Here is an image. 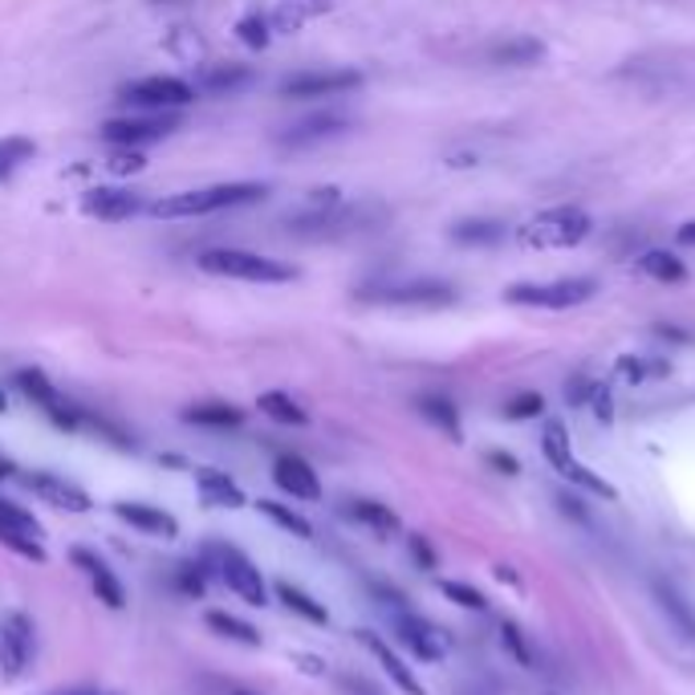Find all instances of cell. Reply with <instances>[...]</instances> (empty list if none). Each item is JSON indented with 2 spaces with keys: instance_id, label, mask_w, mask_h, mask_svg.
Returning <instances> with one entry per match:
<instances>
[{
  "instance_id": "cell-1",
  "label": "cell",
  "mask_w": 695,
  "mask_h": 695,
  "mask_svg": "<svg viewBox=\"0 0 695 695\" xmlns=\"http://www.w3.org/2000/svg\"><path fill=\"white\" fill-rule=\"evenodd\" d=\"M265 196H269V187L265 184L241 179V184H216V187H196V192H175V196H163V199H155V204H147V212L159 216V220H196V216L248 208V204H260Z\"/></svg>"
},
{
  "instance_id": "cell-2",
  "label": "cell",
  "mask_w": 695,
  "mask_h": 695,
  "mask_svg": "<svg viewBox=\"0 0 695 695\" xmlns=\"http://www.w3.org/2000/svg\"><path fill=\"white\" fill-rule=\"evenodd\" d=\"M594 220L574 208V204H561V208H549V212L533 216L517 228V241L521 248H578V244L590 236Z\"/></svg>"
},
{
  "instance_id": "cell-3",
  "label": "cell",
  "mask_w": 695,
  "mask_h": 695,
  "mask_svg": "<svg viewBox=\"0 0 695 695\" xmlns=\"http://www.w3.org/2000/svg\"><path fill=\"white\" fill-rule=\"evenodd\" d=\"M204 273L212 277H228V281H253V285H285L293 281L298 273L273 260V256L248 253V248H208V253L196 260Z\"/></svg>"
},
{
  "instance_id": "cell-4",
  "label": "cell",
  "mask_w": 695,
  "mask_h": 695,
  "mask_svg": "<svg viewBox=\"0 0 695 695\" xmlns=\"http://www.w3.org/2000/svg\"><path fill=\"white\" fill-rule=\"evenodd\" d=\"M598 293L594 277H561L554 285H509L505 301L509 305H533V310H574Z\"/></svg>"
},
{
  "instance_id": "cell-5",
  "label": "cell",
  "mask_w": 695,
  "mask_h": 695,
  "mask_svg": "<svg viewBox=\"0 0 695 695\" xmlns=\"http://www.w3.org/2000/svg\"><path fill=\"white\" fill-rule=\"evenodd\" d=\"M123 102L135 111H184L196 102V85L184 78H171V73H151V78L123 85Z\"/></svg>"
},
{
  "instance_id": "cell-6",
  "label": "cell",
  "mask_w": 695,
  "mask_h": 695,
  "mask_svg": "<svg viewBox=\"0 0 695 695\" xmlns=\"http://www.w3.org/2000/svg\"><path fill=\"white\" fill-rule=\"evenodd\" d=\"M179 130V114L175 111H139V114H123V118H111L102 127V139L111 147H147V142H159Z\"/></svg>"
},
{
  "instance_id": "cell-7",
  "label": "cell",
  "mask_w": 695,
  "mask_h": 695,
  "mask_svg": "<svg viewBox=\"0 0 695 695\" xmlns=\"http://www.w3.org/2000/svg\"><path fill=\"white\" fill-rule=\"evenodd\" d=\"M358 298L374 301V305H415V310H440V305H452V301H455V289L448 281H398V285H374V289H362Z\"/></svg>"
},
{
  "instance_id": "cell-8",
  "label": "cell",
  "mask_w": 695,
  "mask_h": 695,
  "mask_svg": "<svg viewBox=\"0 0 695 695\" xmlns=\"http://www.w3.org/2000/svg\"><path fill=\"white\" fill-rule=\"evenodd\" d=\"M208 557L216 561V569H220V578L228 582V590H236L248 606H265V602H269V586L260 578V569H256L241 549H232V545H212Z\"/></svg>"
},
{
  "instance_id": "cell-9",
  "label": "cell",
  "mask_w": 695,
  "mask_h": 695,
  "mask_svg": "<svg viewBox=\"0 0 695 695\" xmlns=\"http://www.w3.org/2000/svg\"><path fill=\"white\" fill-rule=\"evenodd\" d=\"M13 383L28 403H37V407L54 419V427H61V431H78V427H82V412H78L70 398L61 395V391L45 379L42 370H16Z\"/></svg>"
},
{
  "instance_id": "cell-10",
  "label": "cell",
  "mask_w": 695,
  "mask_h": 695,
  "mask_svg": "<svg viewBox=\"0 0 695 695\" xmlns=\"http://www.w3.org/2000/svg\"><path fill=\"white\" fill-rule=\"evenodd\" d=\"M358 85H362L358 70H301L289 73L277 90H281V99H338Z\"/></svg>"
},
{
  "instance_id": "cell-11",
  "label": "cell",
  "mask_w": 695,
  "mask_h": 695,
  "mask_svg": "<svg viewBox=\"0 0 695 695\" xmlns=\"http://www.w3.org/2000/svg\"><path fill=\"white\" fill-rule=\"evenodd\" d=\"M33 663V618L21 611L4 614L0 623V668L9 680H21Z\"/></svg>"
},
{
  "instance_id": "cell-12",
  "label": "cell",
  "mask_w": 695,
  "mask_h": 695,
  "mask_svg": "<svg viewBox=\"0 0 695 695\" xmlns=\"http://www.w3.org/2000/svg\"><path fill=\"white\" fill-rule=\"evenodd\" d=\"M21 484H25L33 497H42L45 505H54V509H66V512H90L94 509L90 493L78 488L73 480H66V476H57V472H25Z\"/></svg>"
},
{
  "instance_id": "cell-13",
  "label": "cell",
  "mask_w": 695,
  "mask_h": 695,
  "mask_svg": "<svg viewBox=\"0 0 695 695\" xmlns=\"http://www.w3.org/2000/svg\"><path fill=\"white\" fill-rule=\"evenodd\" d=\"M355 127L346 114L338 111H322V114H310V118H301L293 127H285L277 135L281 147H317V142H329V139H341L346 130Z\"/></svg>"
},
{
  "instance_id": "cell-14",
  "label": "cell",
  "mask_w": 695,
  "mask_h": 695,
  "mask_svg": "<svg viewBox=\"0 0 695 695\" xmlns=\"http://www.w3.org/2000/svg\"><path fill=\"white\" fill-rule=\"evenodd\" d=\"M395 635H398V642H403L415 659H424V663H436V659H443V651H448V639H443L440 626H431L427 618H419V614L398 611Z\"/></svg>"
},
{
  "instance_id": "cell-15",
  "label": "cell",
  "mask_w": 695,
  "mask_h": 695,
  "mask_svg": "<svg viewBox=\"0 0 695 695\" xmlns=\"http://www.w3.org/2000/svg\"><path fill=\"white\" fill-rule=\"evenodd\" d=\"M82 212L94 216V220H106V224H118V220H130V216L142 212V196H135L127 187H90L82 196Z\"/></svg>"
},
{
  "instance_id": "cell-16",
  "label": "cell",
  "mask_w": 695,
  "mask_h": 695,
  "mask_svg": "<svg viewBox=\"0 0 695 695\" xmlns=\"http://www.w3.org/2000/svg\"><path fill=\"white\" fill-rule=\"evenodd\" d=\"M273 480H277V488L281 493H289V497L298 500H322V480H317V472L301 460V455H277L273 460Z\"/></svg>"
},
{
  "instance_id": "cell-17",
  "label": "cell",
  "mask_w": 695,
  "mask_h": 695,
  "mask_svg": "<svg viewBox=\"0 0 695 695\" xmlns=\"http://www.w3.org/2000/svg\"><path fill=\"white\" fill-rule=\"evenodd\" d=\"M73 566L85 569V578H90V586H94V594H99V602H106L111 611H123L127 606V590H123V582L114 578V569L102 561L99 554H90V549H73Z\"/></svg>"
},
{
  "instance_id": "cell-18",
  "label": "cell",
  "mask_w": 695,
  "mask_h": 695,
  "mask_svg": "<svg viewBox=\"0 0 695 695\" xmlns=\"http://www.w3.org/2000/svg\"><path fill=\"white\" fill-rule=\"evenodd\" d=\"M114 512L127 521V525H135L139 533H147V537H179V521L171 517V512L155 509V505H139V500H118L114 505Z\"/></svg>"
},
{
  "instance_id": "cell-19",
  "label": "cell",
  "mask_w": 695,
  "mask_h": 695,
  "mask_svg": "<svg viewBox=\"0 0 695 695\" xmlns=\"http://www.w3.org/2000/svg\"><path fill=\"white\" fill-rule=\"evenodd\" d=\"M651 598H655V606H659V614L668 618L675 630H680L683 639H692L695 642V611H692V602L675 590L671 582H663V578H651Z\"/></svg>"
},
{
  "instance_id": "cell-20",
  "label": "cell",
  "mask_w": 695,
  "mask_h": 695,
  "mask_svg": "<svg viewBox=\"0 0 695 695\" xmlns=\"http://www.w3.org/2000/svg\"><path fill=\"white\" fill-rule=\"evenodd\" d=\"M358 639H362V647H367V651L374 655L379 663H383V671L398 683V687H403V692H407V695H424V683L415 680V671L407 668V663H403V659H398V655L391 651V647H386V642L379 639L374 630H358Z\"/></svg>"
},
{
  "instance_id": "cell-21",
  "label": "cell",
  "mask_w": 695,
  "mask_h": 695,
  "mask_svg": "<svg viewBox=\"0 0 695 695\" xmlns=\"http://www.w3.org/2000/svg\"><path fill=\"white\" fill-rule=\"evenodd\" d=\"M196 484L204 500L216 505V509H241L244 505V488L228 472H216V468H196Z\"/></svg>"
},
{
  "instance_id": "cell-22",
  "label": "cell",
  "mask_w": 695,
  "mask_h": 695,
  "mask_svg": "<svg viewBox=\"0 0 695 695\" xmlns=\"http://www.w3.org/2000/svg\"><path fill=\"white\" fill-rule=\"evenodd\" d=\"M484 57H488L493 66H533V61L545 57V45H541L537 37H505V42L488 45Z\"/></svg>"
},
{
  "instance_id": "cell-23",
  "label": "cell",
  "mask_w": 695,
  "mask_h": 695,
  "mask_svg": "<svg viewBox=\"0 0 695 695\" xmlns=\"http://www.w3.org/2000/svg\"><path fill=\"white\" fill-rule=\"evenodd\" d=\"M184 419L196 427H212V431H232V427L244 424V412L232 403H196L184 412Z\"/></svg>"
},
{
  "instance_id": "cell-24",
  "label": "cell",
  "mask_w": 695,
  "mask_h": 695,
  "mask_svg": "<svg viewBox=\"0 0 695 695\" xmlns=\"http://www.w3.org/2000/svg\"><path fill=\"white\" fill-rule=\"evenodd\" d=\"M639 269L659 285H683L687 281V265H683L675 253H663V248H651V253L639 256Z\"/></svg>"
},
{
  "instance_id": "cell-25",
  "label": "cell",
  "mask_w": 695,
  "mask_h": 695,
  "mask_svg": "<svg viewBox=\"0 0 695 695\" xmlns=\"http://www.w3.org/2000/svg\"><path fill=\"white\" fill-rule=\"evenodd\" d=\"M452 241L464 248H488V244L505 241V224L500 220H460L452 224Z\"/></svg>"
},
{
  "instance_id": "cell-26",
  "label": "cell",
  "mask_w": 695,
  "mask_h": 695,
  "mask_svg": "<svg viewBox=\"0 0 695 695\" xmlns=\"http://www.w3.org/2000/svg\"><path fill=\"white\" fill-rule=\"evenodd\" d=\"M256 407H260V415H269L273 424H285V427H305V424H310L305 407H301V403H293V395H285V391H265Z\"/></svg>"
},
{
  "instance_id": "cell-27",
  "label": "cell",
  "mask_w": 695,
  "mask_h": 695,
  "mask_svg": "<svg viewBox=\"0 0 695 695\" xmlns=\"http://www.w3.org/2000/svg\"><path fill=\"white\" fill-rule=\"evenodd\" d=\"M208 630H216L220 639H232L241 642V647H260V630H256L253 623H244V618H236V614L228 611H208Z\"/></svg>"
},
{
  "instance_id": "cell-28",
  "label": "cell",
  "mask_w": 695,
  "mask_h": 695,
  "mask_svg": "<svg viewBox=\"0 0 695 695\" xmlns=\"http://www.w3.org/2000/svg\"><path fill=\"white\" fill-rule=\"evenodd\" d=\"M346 512L355 517V521H362L367 529H374L379 537H391V533H398V517L386 505H379V500H350L346 505Z\"/></svg>"
},
{
  "instance_id": "cell-29",
  "label": "cell",
  "mask_w": 695,
  "mask_h": 695,
  "mask_svg": "<svg viewBox=\"0 0 695 695\" xmlns=\"http://www.w3.org/2000/svg\"><path fill=\"white\" fill-rule=\"evenodd\" d=\"M419 415H424L427 424H436L440 431H448L452 440H460V412H455V403L452 398H443V395H419Z\"/></svg>"
},
{
  "instance_id": "cell-30",
  "label": "cell",
  "mask_w": 695,
  "mask_h": 695,
  "mask_svg": "<svg viewBox=\"0 0 695 695\" xmlns=\"http://www.w3.org/2000/svg\"><path fill=\"white\" fill-rule=\"evenodd\" d=\"M277 598H281L285 606L293 614H301L305 623H317V626H326L329 623V614H326V606L317 602V598H310L305 590H298L293 582H277Z\"/></svg>"
},
{
  "instance_id": "cell-31",
  "label": "cell",
  "mask_w": 695,
  "mask_h": 695,
  "mask_svg": "<svg viewBox=\"0 0 695 695\" xmlns=\"http://www.w3.org/2000/svg\"><path fill=\"white\" fill-rule=\"evenodd\" d=\"M33 155H37V142L33 139H25V135H4V139H0V179L16 175L25 163H33Z\"/></svg>"
},
{
  "instance_id": "cell-32",
  "label": "cell",
  "mask_w": 695,
  "mask_h": 695,
  "mask_svg": "<svg viewBox=\"0 0 695 695\" xmlns=\"http://www.w3.org/2000/svg\"><path fill=\"white\" fill-rule=\"evenodd\" d=\"M541 452H545V460H549L557 472H566L569 464H574L566 424H557V419H549V424H545V431H541Z\"/></svg>"
},
{
  "instance_id": "cell-33",
  "label": "cell",
  "mask_w": 695,
  "mask_h": 695,
  "mask_svg": "<svg viewBox=\"0 0 695 695\" xmlns=\"http://www.w3.org/2000/svg\"><path fill=\"white\" fill-rule=\"evenodd\" d=\"M248 66H208L204 70V78H199V85L208 90V94H232V90H241V85H248Z\"/></svg>"
},
{
  "instance_id": "cell-34",
  "label": "cell",
  "mask_w": 695,
  "mask_h": 695,
  "mask_svg": "<svg viewBox=\"0 0 695 695\" xmlns=\"http://www.w3.org/2000/svg\"><path fill=\"white\" fill-rule=\"evenodd\" d=\"M236 37H241L248 49H265V45L277 37V28H273V16L260 13V9H253V13H244L241 21H236Z\"/></svg>"
},
{
  "instance_id": "cell-35",
  "label": "cell",
  "mask_w": 695,
  "mask_h": 695,
  "mask_svg": "<svg viewBox=\"0 0 695 695\" xmlns=\"http://www.w3.org/2000/svg\"><path fill=\"white\" fill-rule=\"evenodd\" d=\"M256 509L265 512L273 525H281L285 533H293V537H301V541L313 537V525L305 521V517H301V512L289 509V505H277V500H256Z\"/></svg>"
},
{
  "instance_id": "cell-36",
  "label": "cell",
  "mask_w": 695,
  "mask_h": 695,
  "mask_svg": "<svg viewBox=\"0 0 695 695\" xmlns=\"http://www.w3.org/2000/svg\"><path fill=\"white\" fill-rule=\"evenodd\" d=\"M0 529H9V533H21V537L42 541V521H37L33 512L21 509V505H13V500H4V497H0Z\"/></svg>"
},
{
  "instance_id": "cell-37",
  "label": "cell",
  "mask_w": 695,
  "mask_h": 695,
  "mask_svg": "<svg viewBox=\"0 0 695 695\" xmlns=\"http://www.w3.org/2000/svg\"><path fill=\"white\" fill-rule=\"evenodd\" d=\"M500 642H505V651L521 663L525 671H537V651H533V642H529V635L521 630L517 623H500Z\"/></svg>"
},
{
  "instance_id": "cell-38",
  "label": "cell",
  "mask_w": 695,
  "mask_h": 695,
  "mask_svg": "<svg viewBox=\"0 0 695 695\" xmlns=\"http://www.w3.org/2000/svg\"><path fill=\"white\" fill-rule=\"evenodd\" d=\"M545 412V398L537 395V391H521V395H512L509 403H505V419H537V415Z\"/></svg>"
},
{
  "instance_id": "cell-39",
  "label": "cell",
  "mask_w": 695,
  "mask_h": 695,
  "mask_svg": "<svg viewBox=\"0 0 695 695\" xmlns=\"http://www.w3.org/2000/svg\"><path fill=\"white\" fill-rule=\"evenodd\" d=\"M561 476H566V480H574V484H582V488H590V493H594V497L618 500V493H614L611 484L602 480V476H594V472H590V468H582V464H578V460H574V464H569V468L561 472Z\"/></svg>"
},
{
  "instance_id": "cell-40",
  "label": "cell",
  "mask_w": 695,
  "mask_h": 695,
  "mask_svg": "<svg viewBox=\"0 0 695 695\" xmlns=\"http://www.w3.org/2000/svg\"><path fill=\"white\" fill-rule=\"evenodd\" d=\"M440 590H443V598H452L455 606H464V611H488V598H484L480 590H472V586H464V582H443Z\"/></svg>"
},
{
  "instance_id": "cell-41",
  "label": "cell",
  "mask_w": 695,
  "mask_h": 695,
  "mask_svg": "<svg viewBox=\"0 0 695 695\" xmlns=\"http://www.w3.org/2000/svg\"><path fill=\"white\" fill-rule=\"evenodd\" d=\"M175 586H179V594H187V598H204V590H208V582H204V566H199V561L179 566L175 569Z\"/></svg>"
},
{
  "instance_id": "cell-42",
  "label": "cell",
  "mask_w": 695,
  "mask_h": 695,
  "mask_svg": "<svg viewBox=\"0 0 695 695\" xmlns=\"http://www.w3.org/2000/svg\"><path fill=\"white\" fill-rule=\"evenodd\" d=\"M0 545H4V549H13V554H21V557H28V561H37V566L45 561L42 541H33V537H21V533H9V529H0Z\"/></svg>"
},
{
  "instance_id": "cell-43",
  "label": "cell",
  "mask_w": 695,
  "mask_h": 695,
  "mask_svg": "<svg viewBox=\"0 0 695 695\" xmlns=\"http://www.w3.org/2000/svg\"><path fill=\"white\" fill-rule=\"evenodd\" d=\"M106 167H111L114 175H135V171L147 167V159H142L135 147H114V155L106 159Z\"/></svg>"
},
{
  "instance_id": "cell-44",
  "label": "cell",
  "mask_w": 695,
  "mask_h": 695,
  "mask_svg": "<svg viewBox=\"0 0 695 695\" xmlns=\"http://www.w3.org/2000/svg\"><path fill=\"white\" fill-rule=\"evenodd\" d=\"M407 549H412L415 566L419 569H427V574L440 569V557H436V549H431V541H427L424 533H412V537H407Z\"/></svg>"
},
{
  "instance_id": "cell-45",
  "label": "cell",
  "mask_w": 695,
  "mask_h": 695,
  "mask_svg": "<svg viewBox=\"0 0 695 695\" xmlns=\"http://www.w3.org/2000/svg\"><path fill=\"white\" fill-rule=\"evenodd\" d=\"M338 687L346 695H386L379 683H370V680H362V675H338Z\"/></svg>"
},
{
  "instance_id": "cell-46",
  "label": "cell",
  "mask_w": 695,
  "mask_h": 695,
  "mask_svg": "<svg viewBox=\"0 0 695 695\" xmlns=\"http://www.w3.org/2000/svg\"><path fill=\"white\" fill-rule=\"evenodd\" d=\"M590 407H594V415L602 424H611L614 419V403H611V391H606V386H590Z\"/></svg>"
},
{
  "instance_id": "cell-47",
  "label": "cell",
  "mask_w": 695,
  "mask_h": 695,
  "mask_svg": "<svg viewBox=\"0 0 695 695\" xmlns=\"http://www.w3.org/2000/svg\"><path fill=\"white\" fill-rule=\"evenodd\" d=\"M484 460H488V468L505 472V476H517V472H521V464H517V455H509V452H488Z\"/></svg>"
},
{
  "instance_id": "cell-48",
  "label": "cell",
  "mask_w": 695,
  "mask_h": 695,
  "mask_svg": "<svg viewBox=\"0 0 695 695\" xmlns=\"http://www.w3.org/2000/svg\"><path fill=\"white\" fill-rule=\"evenodd\" d=\"M374 594L383 598L386 606H395V611H403V602H407V598L398 594V590H391V586H383V582H374Z\"/></svg>"
},
{
  "instance_id": "cell-49",
  "label": "cell",
  "mask_w": 695,
  "mask_h": 695,
  "mask_svg": "<svg viewBox=\"0 0 695 695\" xmlns=\"http://www.w3.org/2000/svg\"><path fill=\"white\" fill-rule=\"evenodd\" d=\"M618 370H623V379H630V383H639V379H642V362H639V358H618Z\"/></svg>"
},
{
  "instance_id": "cell-50",
  "label": "cell",
  "mask_w": 695,
  "mask_h": 695,
  "mask_svg": "<svg viewBox=\"0 0 695 695\" xmlns=\"http://www.w3.org/2000/svg\"><path fill=\"white\" fill-rule=\"evenodd\" d=\"M557 509L566 512V517H574V521H586V509L574 497H557Z\"/></svg>"
},
{
  "instance_id": "cell-51",
  "label": "cell",
  "mask_w": 695,
  "mask_h": 695,
  "mask_svg": "<svg viewBox=\"0 0 695 695\" xmlns=\"http://www.w3.org/2000/svg\"><path fill=\"white\" fill-rule=\"evenodd\" d=\"M675 241L680 244H687V248H695V220H687V224L675 232Z\"/></svg>"
},
{
  "instance_id": "cell-52",
  "label": "cell",
  "mask_w": 695,
  "mask_h": 695,
  "mask_svg": "<svg viewBox=\"0 0 695 695\" xmlns=\"http://www.w3.org/2000/svg\"><path fill=\"white\" fill-rule=\"evenodd\" d=\"M9 476H13V464H9L4 455H0V480H9Z\"/></svg>"
},
{
  "instance_id": "cell-53",
  "label": "cell",
  "mask_w": 695,
  "mask_h": 695,
  "mask_svg": "<svg viewBox=\"0 0 695 695\" xmlns=\"http://www.w3.org/2000/svg\"><path fill=\"white\" fill-rule=\"evenodd\" d=\"M57 695H99L94 687H73V692H57Z\"/></svg>"
},
{
  "instance_id": "cell-54",
  "label": "cell",
  "mask_w": 695,
  "mask_h": 695,
  "mask_svg": "<svg viewBox=\"0 0 695 695\" xmlns=\"http://www.w3.org/2000/svg\"><path fill=\"white\" fill-rule=\"evenodd\" d=\"M9 412V395H4V391H0V415Z\"/></svg>"
},
{
  "instance_id": "cell-55",
  "label": "cell",
  "mask_w": 695,
  "mask_h": 695,
  "mask_svg": "<svg viewBox=\"0 0 695 695\" xmlns=\"http://www.w3.org/2000/svg\"><path fill=\"white\" fill-rule=\"evenodd\" d=\"M228 695H256V692H228Z\"/></svg>"
},
{
  "instance_id": "cell-56",
  "label": "cell",
  "mask_w": 695,
  "mask_h": 695,
  "mask_svg": "<svg viewBox=\"0 0 695 695\" xmlns=\"http://www.w3.org/2000/svg\"><path fill=\"white\" fill-rule=\"evenodd\" d=\"M155 4H175V0H155Z\"/></svg>"
}]
</instances>
